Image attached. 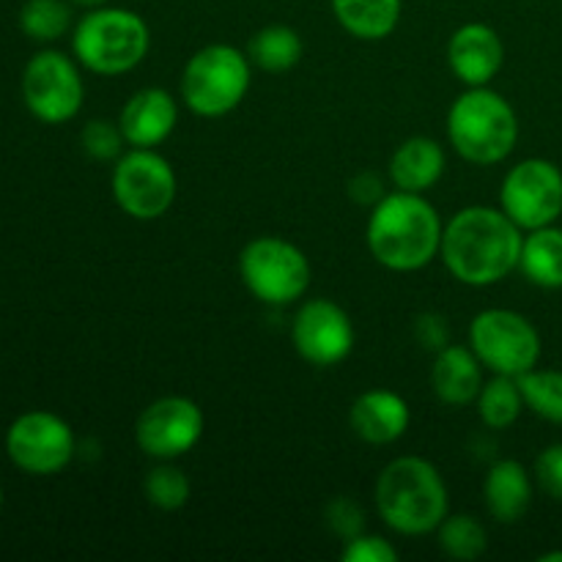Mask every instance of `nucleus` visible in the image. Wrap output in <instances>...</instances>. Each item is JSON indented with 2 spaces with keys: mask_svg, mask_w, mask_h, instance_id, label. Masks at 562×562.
<instances>
[{
  "mask_svg": "<svg viewBox=\"0 0 562 562\" xmlns=\"http://www.w3.org/2000/svg\"><path fill=\"white\" fill-rule=\"evenodd\" d=\"M239 278L261 305L285 307L311 289V261L283 236H256L239 252Z\"/></svg>",
  "mask_w": 562,
  "mask_h": 562,
  "instance_id": "0eeeda50",
  "label": "nucleus"
},
{
  "mask_svg": "<svg viewBox=\"0 0 562 562\" xmlns=\"http://www.w3.org/2000/svg\"><path fill=\"white\" fill-rule=\"evenodd\" d=\"M442 234V217L426 195L393 190L371 209L366 241L390 272H417L439 256Z\"/></svg>",
  "mask_w": 562,
  "mask_h": 562,
  "instance_id": "f03ea898",
  "label": "nucleus"
},
{
  "mask_svg": "<svg viewBox=\"0 0 562 562\" xmlns=\"http://www.w3.org/2000/svg\"><path fill=\"white\" fill-rule=\"evenodd\" d=\"M439 549L448 554L450 560L472 562L483 558L488 549L486 527L475 519L472 514H448L442 525L437 527Z\"/></svg>",
  "mask_w": 562,
  "mask_h": 562,
  "instance_id": "393cba45",
  "label": "nucleus"
},
{
  "mask_svg": "<svg viewBox=\"0 0 562 562\" xmlns=\"http://www.w3.org/2000/svg\"><path fill=\"white\" fill-rule=\"evenodd\" d=\"M69 3L82 5V9H99V5H110V0H69Z\"/></svg>",
  "mask_w": 562,
  "mask_h": 562,
  "instance_id": "f704fd0d",
  "label": "nucleus"
},
{
  "mask_svg": "<svg viewBox=\"0 0 562 562\" xmlns=\"http://www.w3.org/2000/svg\"><path fill=\"white\" fill-rule=\"evenodd\" d=\"M499 209L525 234L554 225L562 214V170L543 157L516 162L499 187Z\"/></svg>",
  "mask_w": 562,
  "mask_h": 562,
  "instance_id": "9b49d317",
  "label": "nucleus"
},
{
  "mask_svg": "<svg viewBox=\"0 0 562 562\" xmlns=\"http://www.w3.org/2000/svg\"><path fill=\"white\" fill-rule=\"evenodd\" d=\"M110 190L126 217L151 223L165 217L176 203L179 179L157 148H130L115 159Z\"/></svg>",
  "mask_w": 562,
  "mask_h": 562,
  "instance_id": "1a4fd4ad",
  "label": "nucleus"
},
{
  "mask_svg": "<svg viewBox=\"0 0 562 562\" xmlns=\"http://www.w3.org/2000/svg\"><path fill=\"white\" fill-rule=\"evenodd\" d=\"M349 426L362 442L368 445H393L409 431L412 409L398 393L393 390H368L357 395V401L349 409Z\"/></svg>",
  "mask_w": 562,
  "mask_h": 562,
  "instance_id": "f3484780",
  "label": "nucleus"
},
{
  "mask_svg": "<svg viewBox=\"0 0 562 562\" xmlns=\"http://www.w3.org/2000/svg\"><path fill=\"white\" fill-rule=\"evenodd\" d=\"M477 417L492 431H505L514 426L525 412V395H521L519 379L516 376H499L494 373L492 382H483L481 393L475 398Z\"/></svg>",
  "mask_w": 562,
  "mask_h": 562,
  "instance_id": "b1692460",
  "label": "nucleus"
},
{
  "mask_svg": "<svg viewBox=\"0 0 562 562\" xmlns=\"http://www.w3.org/2000/svg\"><path fill=\"white\" fill-rule=\"evenodd\" d=\"M5 453L27 475H58L71 464L77 439L69 423L55 412L33 409L16 417L5 431Z\"/></svg>",
  "mask_w": 562,
  "mask_h": 562,
  "instance_id": "f8f14e48",
  "label": "nucleus"
},
{
  "mask_svg": "<svg viewBox=\"0 0 562 562\" xmlns=\"http://www.w3.org/2000/svg\"><path fill=\"white\" fill-rule=\"evenodd\" d=\"M398 558L401 554L393 541L373 532H360L351 541H344V552H340L344 562H398Z\"/></svg>",
  "mask_w": 562,
  "mask_h": 562,
  "instance_id": "c756f323",
  "label": "nucleus"
},
{
  "mask_svg": "<svg viewBox=\"0 0 562 562\" xmlns=\"http://www.w3.org/2000/svg\"><path fill=\"white\" fill-rule=\"evenodd\" d=\"M483 503L499 525H516L532 505V475L516 459H499L488 467L483 481Z\"/></svg>",
  "mask_w": 562,
  "mask_h": 562,
  "instance_id": "aec40b11",
  "label": "nucleus"
},
{
  "mask_svg": "<svg viewBox=\"0 0 562 562\" xmlns=\"http://www.w3.org/2000/svg\"><path fill=\"white\" fill-rule=\"evenodd\" d=\"M20 27L33 42H58L71 31L69 0H25L20 9Z\"/></svg>",
  "mask_w": 562,
  "mask_h": 562,
  "instance_id": "a878e982",
  "label": "nucleus"
},
{
  "mask_svg": "<svg viewBox=\"0 0 562 562\" xmlns=\"http://www.w3.org/2000/svg\"><path fill=\"white\" fill-rule=\"evenodd\" d=\"M327 525L340 541H351L355 536L366 532V510L351 497H335L327 505Z\"/></svg>",
  "mask_w": 562,
  "mask_h": 562,
  "instance_id": "7c9ffc66",
  "label": "nucleus"
},
{
  "mask_svg": "<svg viewBox=\"0 0 562 562\" xmlns=\"http://www.w3.org/2000/svg\"><path fill=\"white\" fill-rule=\"evenodd\" d=\"M448 140L461 159L472 165H499L519 143V115L514 104L488 86L467 88L448 110Z\"/></svg>",
  "mask_w": 562,
  "mask_h": 562,
  "instance_id": "20e7f679",
  "label": "nucleus"
},
{
  "mask_svg": "<svg viewBox=\"0 0 562 562\" xmlns=\"http://www.w3.org/2000/svg\"><path fill=\"white\" fill-rule=\"evenodd\" d=\"M179 124V99L168 88H140L126 99L119 126L130 148H157Z\"/></svg>",
  "mask_w": 562,
  "mask_h": 562,
  "instance_id": "dca6fc26",
  "label": "nucleus"
},
{
  "mask_svg": "<svg viewBox=\"0 0 562 562\" xmlns=\"http://www.w3.org/2000/svg\"><path fill=\"white\" fill-rule=\"evenodd\" d=\"M525 231L494 206H467L445 223L442 258L445 269L459 283L488 289L519 269Z\"/></svg>",
  "mask_w": 562,
  "mask_h": 562,
  "instance_id": "f257e3e1",
  "label": "nucleus"
},
{
  "mask_svg": "<svg viewBox=\"0 0 562 562\" xmlns=\"http://www.w3.org/2000/svg\"><path fill=\"white\" fill-rule=\"evenodd\" d=\"M470 349L486 371L519 379L538 368L543 344L541 333L527 316L508 307H488L472 318Z\"/></svg>",
  "mask_w": 562,
  "mask_h": 562,
  "instance_id": "6e6552de",
  "label": "nucleus"
},
{
  "mask_svg": "<svg viewBox=\"0 0 562 562\" xmlns=\"http://www.w3.org/2000/svg\"><path fill=\"white\" fill-rule=\"evenodd\" d=\"M445 168H448V154H445L442 143L426 135H415L406 137L395 148L393 157H390L387 176L395 190L426 195L431 187L439 184Z\"/></svg>",
  "mask_w": 562,
  "mask_h": 562,
  "instance_id": "6ab92c4d",
  "label": "nucleus"
},
{
  "mask_svg": "<svg viewBox=\"0 0 562 562\" xmlns=\"http://www.w3.org/2000/svg\"><path fill=\"white\" fill-rule=\"evenodd\" d=\"M519 272L538 289H562V228L527 231L521 241Z\"/></svg>",
  "mask_w": 562,
  "mask_h": 562,
  "instance_id": "4be33fe9",
  "label": "nucleus"
},
{
  "mask_svg": "<svg viewBox=\"0 0 562 562\" xmlns=\"http://www.w3.org/2000/svg\"><path fill=\"white\" fill-rule=\"evenodd\" d=\"M148 49L151 31L146 20L119 5L88 9L71 31V55L77 64L102 77H119L137 69Z\"/></svg>",
  "mask_w": 562,
  "mask_h": 562,
  "instance_id": "39448f33",
  "label": "nucleus"
},
{
  "mask_svg": "<svg viewBox=\"0 0 562 562\" xmlns=\"http://www.w3.org/2000/svg\"><path fill=\"white\" fill-rule=\"evenodd\" d=\"M483 362L477 360L470 344H448L437 351L431 366V390L442 404L470 406L475 404L483 387Z\"/></svg>",
  "mask_w": 562,
  "mask_h": 562,
  "instance_id": "a211bd4d",
  "label": "nucleus"
},
{
  "mask_svg": "<svg viewBox=\"0 0 562 562\" xmlns=\"http://www.w3.org/2000/svg\"><path fill=\"white\" fill-rule=\"evenodd\" d=\"M82 151L97 162H115L126 151V137L121 132L119 121L93 119L80 132Z\"/></svg>",
  "mask_w": 562,
  "mask_h": 562,
  "instance_id": "c85d7f7f",
  "label": "nucleus"
},
{
  "mask_svg": "<svg viewBox=\"0 0 562 562\" xmlns=\"http://www.w3.org/2000/svg\"><path fill=\"white\" fill-rule=\"evenodd\" d=\"M384 195H387V190H384L382 176L373 173V170H362L349 181V198L357 206L373 209Z\"/></svg>",
  "mask_w": 562,
  "mask_h": 562,
  "instance_id": "473e14b6",
  "label": "nucleus"
},
{
  "mask_svg": "<svg viewBox=\"0 0 562 562\" xmlns=\"http://www.w3.org/2000/svg\"><path fill=\"white\" fill-rule=\"evenodd\" d=\"M376 510L398 536H431L450 514L442 472L423 456L393 459L376 477Z\"/></svg>",
  "mask_w": 562,
  "mask_h": 562,
  "instance_id": "7ed1b4c3",
  "label": "nucleus"
},
{
  "mask_svg": "<svg viewBox=\"0 0 562 562\" xmlns=\"http://www.w3.org/2000/svg\"><path fill=\"white\" fill-rule=\"evenodd\" d=\"M86 99L80 64L60 49H42L22 71V102L42 124L58 126L75 119Z\"/></svg>",
  "mask_w": 562,
  "mask_h": 562,
  "instance_id": "9d476101",
  "label": "nucleus"
},
{
  "mask_svg": "<svg viewBox=\"0 0 562 562\" xmlns=\"http://www.w3.org/2000/svg\"><path fill=\"white\" fill-rule=\"evenodd\" d=\"M536 483L541 492L562 503V445H549L536 459Z\"/></svg>",
  "mask_w": 562,
  "mask_h": 562,
  "instance_id": "2f4dec72",
  "label": "nucleus"
},
{
  "mask_svg": "<svg viewBox=\"0 0 562 562\" xmlns=\"http://www.w3.org/2000/svg\"><path fill=\"white\" fill-rule=\"evenodd\" d=\"M448 66L467 88L492 86L505 66V42L486 22L456 27L448 42Z\"/></svg>",
  "mask_w": 562,
  "mask_h": 562,
  "instance_id": "2eb2a0df",
  "label": "nucleus"
},
{
  "mask_svg": "<svg viewBox=\"0 0 562 562\" xmlns=\"http://www.w3.org/2000/svg\"><path fill=\"white\" fill-rule=\"evenodd\" d=\"M538 560H541V562H562V552H547V554H541Z\"/></svg>",
  "mask_w": 562,
  "mask_h": 562,
  "instance_id": "c9c22d12",
  "label": "nucleus"
},
{
  "mask_svg": "<svg viewBox=\"0 0 562 562\" xmlns=\"http://www.w3.org/2000/svg\"><path fill=\"white\" fill-rule=\"evenodd\" d=\"M0 510H3V486H0Z\"/></svg>",
  "mask_w": 562,
  "mask_h": 562,
  "instance_id": "e433bc0d",
  "label": "nucleus"
},
{
  "mask_svg": "<svg viewBox=\"0 0 562 562\" xmlns=\"http://www.w3.org/2000/svg\"><path fill=\"white\" fill-rule=\"evenodd\" d=\"M525 406L541 420L562 426V371L554 368H532L519 376Z\"/></svg>",
  "mask_w": 562,
  "mask_h": 562,
  "instance_id": "bb28decb",
  "label": "nucleus"
},
{
  "mask_svg": "<svg viewBox=\"0 0 562 562\" xmlns=\"http://www.w3.org/2000/svg\"><path fill=\"white\" fill-rule=\"evenodd\" d=\"M291 344L313 368H335L355 349V324L344 305L333 300H307L291 322Z\"/></svg>",
  "mask_w": 562,
  "mask_h": 562,
  "instance_id": "4468645a",
  "label": "nucleus"
},
{
  "mask_svg": "<svg viewBox=\"0 0 562 562\" xmlns=\"http://www.w3.org/2000/svg\"><path fill=\"white\" fill-rule=\"evenodd\" d=\"M206 417L187 395H165L148 404L135 423V442L154 461H176L198 448Z\"/></svg>",
  "mask_w": 562,
  "mask_h": 562,
  "instance_id": "ddd939ff",
  "label": "nucleus"
},
{
  "mask_svg": "<svg viewBox=\"0 0 562 562\" xmlns=\"http://www.w3.org/2000/svg\"><path fill=\"white\" fill-rule=\"evenodd\" d=\"M247 55L258 69L269 71V75H283V71L300 66L302 55H305V42L294 27L278 22V25H267L252 33V38L247 42Z\"/></svg>",
  "mask_w": 562,
  "mask_h": 562,
  "instance_id": "5701e85b",
  "label": "nucleus"
},
{
  "mask_svg": "<svg viewBox=\"0 0 562 562\" xmlns=\"http://www.w3.org/2000/svg\"><path fill=\"white\" fill-rule=\"evenodd\" d=\"M415 333H417V338H420V344L428 346V349H434V351H439L442 346L450 344L448 324H445V318L437 316V313H426V316L417 318Z\"/></svg>",
  "mask_w": 562,
  "mask_h": 562,
  "instance_id": "72a5a7b5",
  "label": "nucleus"
},
{
  "mask_svg": "<svg viewBox=\"0 0 562 562\" xmlns=\"http://www.w3.org/2000/svg\"><path fill=\"white\" fill-rule=\"evenodd\" d=\"M143 494L148 503L159 510H181L192 497V483L184 470L173 464V461H159L154 470L146 472L143 477Z\"/></svg>",
  "mask_w": 562,
  "mask_h": 562,
  "instance_id": "cd10ccee",
  "label": "nucleus"
},
{
  "mask_svg": "<svg viewBox=\"0 0 562 562\" xmlns=\"http://www.w3.org/2000/svg\"><path fill=\"white\" fill-rule=\"evenodd\" d=\"M338 25L360 42H382L401 22L404 0H329Z\"/></svg>",
  "mask_w": 562,
  "mask_h": 562,
  "instance_id": "412c9836",
  "label": "nucleus"
},
{
  "mask_svg": "<svg viewBox=\"0 0 562 562\" xmlns=\"http://www.w3.org/2000/svg\"><path fill=\"white\" fill-rule=\"evenodd\" d=\"M252 82V60L234 44H206L190 55L179 82V97L201 119H223L245 102Z\"/></svg>",
  "mask_w": 562,
  "mask_h": 562,
  "instance_id": "423d86ee",
  "label": "nucleus"
}]
</instances>
